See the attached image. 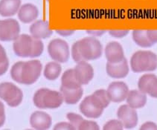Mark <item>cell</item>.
<instances>
[{"label":"cell","mask_w":157,"mask_h":130,"mask_svg":"<svg viewBox=\"0 0 157 130\" xmlns=\"http://www.w3.org/2000/svg\"><path fill=\"white\" fill-rule=\"evenodd\" d=\"M57 34L63 37H68L72 35L75 33V30H57Z\"/></svg>","instance_id":"obj_40"},{"label":"cell","mask_w":157,"mask_h":130,"mask_svg":"<svg viewBox=\"0 0 157 130\" xmlns=\"http://www.w3.org/2000/svg\"><path fill=\"white\" fill-rule=\"evenodd\" d=\"M132 38L134 43L142 48H151L153 46L148 39L145 30H134L132 33Z\"/></svg>","instance_id":"obj_23"},{"label":"cell","mask_w":157,"mask_h":130,"mask_svg":"<svg viewBox=\"0 0 157 130\" xmlns=\"http://www.w3.org/2000/svg\"><path fill=\"white\" fill-rule=\"evenodd\" d=\"M29 31L33 38L40 40L48 39L53 34V31L50 28L49 22L43 20L34 21L31 25Z\"/></svg>","instance_id":"obj_12"},{"label":"cell","mask_w":157,"mask_h":130,"mask_svg":"<svg viewBox=\"0 0 157 130\" xmlns=\"http://www.w3.org/2000/svg\"><path fill=\"white\" fill-rule=\"evenodd\" d=\"M106 91L111 102L121 103L124 100H126L130 90L128 86L124 82L115 81L109 85Z\"/></svg>","instance_id":"obj_10"},{"label":"cell","mask_w":157,"mask_h":130,"mask_svg":"<svg viewBox=\"0 0 157 130\" xmlns=\"http://www.w3.org/2000/svg\"><path fill=\"white\" fill-rule=\"evenodd\" d=\"M147 36L153 45L157 43V30H147Z\"/></svg>","instance_id":"obj_38"},{"label":"cell","mask_w":157,"mask_h":130,"mask_svg":"<svg viewBox=\"0 0 157 130\" xmlns=\"http://www.w3.org/2000/svg\"><path fill=\"white\" fill-rule=\"evenodd\" d=\"M106 72L109 77L113 79H122L126 77L130 72V66L127 59L117 63L108 62L106 65Z\"/></svg>","instance_id":"obj_13"},{"label":"cell","mask_w":157,"mask_h":130,"mask_svg":"<svg viewBox=\"0 0 157 130\" xmlns=\"http://www.w3.org/2000/svg\"><path fill=\"white\" fill-rule=\"evenodd\" d=\"M66 118L68 119L69 122L72 125L75 129H78L79 127L80 124L82 121H83V117L81 114L74 113V112H69L66 114Z\"/></svg>","instance_id":"obj_29"},{"label":"cell","mask_w":157,"mask_h":130,"mask_svg":"<svg viewBox=\"0 0 157 130\" xmlns=\"http://www.w3.org/2000/svg\"><path fill=\"white\" fill-rule=\"evenodd\" d=\"M21 7V0H0V16L13 17L18 13Z\"/></svg>","instance_id":"obj_19"},{"label":"cell","mask_w":157,"mask_h":130,"mask_svg":"<svg viewBox=\"0 0 157 130\" xmlns=\"http://www.w3.org/2000/svg\"><path fill=\"white\" fill-rule=\"evenodd\" d=\"M5 120H6V115H5V105L4 103L0 100V127L4 126Z\"/></svg>","instance_id":"obj_36"},{"label":"cell","mask_w":157,"mask_h":130,"mask_svg":"<svg viewBox=\"0 0 157 130\" xmlns=\"http://www.w3.org/2000/svg\"><path fill=\"white\" fill-rule=\"evenodd\" d=\"M63 103H64V100L60 91L47 88L46 92L44 95V99H43L45 109H57L62 105Z\"/></svg>","instance_id":"obj_17"},{"label":"cell","mask_w":157,"mask_h":130,"mask_svg":"<svg viewBox=\"0 0 157 130\" xmlns=\"http://www.w3.org/2000/svg\"><path fill=\"white\" fill-rule=\"evenodd\" d=\"M79 109L83 116L92 119L100 117L104 110L92 95L86 97L82 100L79 106Z\"/></svg>","instance_id":"obj_7"},{"label":"cell","mask_w":157,"mask_h":130,"mask_svg":"<svg viewBox=\"0 0 157 130\" xmlns=\"http://www.w3.org/2000/svg\"><path fill=\"white\" fill-rule=\"evenodd\" d=\"M99 125L95 121L84 120L80 124L78 130H99Z\"/></svg>","instance_id":"obj_31"},{"label":"cell","mask_w":157,"mask_h":130,"mask_svg":"<svg viewBox=\"0 0 157 130\" xmlns=\"http://www.w3.org/2000/svg\"><path fill=\"white\" fill-rule=\"evenodd\" d=\"M130 66L135 73L153 72L157 69V55L151 51H138L132 55Z\"/></svg>","instance_id":"obj_1"},{"label":"cell","mask_w":157,"mask_h":130,"mask_svg":"<svg viewBox=\"0 0 157 130\" xmlns=\"http://www.w3.org/2000/svg\"><path fill=\"white\" fill-rule=\"evenodd\" d=\"M20 25L14 19L0 20V41H14L20 35Z\"/></svg>","instance_id":"obj_6"},{"label":"cell","mask_w":157,"mask_h":130,"mask_svg":"<svg viewBox=\"0 0 157 130\" xmlns=\"http://www.w3.org/2000/svg\"><path fill=\"white\" fill-rule=\"evenodd\" d=\"M87 34L90 36H94V37H98V36H101L103 34L106 33V31L104 30H90L86 31Z\"/></svg>","instance_id":"obj_41"},{"label":"cell","mask_w":157,"mask_h":130,"mask_svg":"<svg viewBox=\"0 0 157 130\" xmlns=\"http://www.w3.org/2000/svg\"><path fill=\"white\" fill-rule=\"evenodd\" d=\"M74 72L78 82L81 85H87L93 79L94 69L86 60L77 62L74 69Z\"/></svg>","instance_id":"obj_11"},{"label":"cell","mask_w":157,"mask_h":130,"mask_svg":"<svg viewBox=\"0 0 157 130\" xmlns=\"http://www.w3.org/2000/svg\"><path fill=\"white\" fill-rule=\"evenodd\" d=\"M104 54L107 62L110 63L121 62L125 58L123 47L119 43L116 41L107 43L104 48Z\"/></svg>","instance_id":"obj_14"},{"label":"cell","mask_w":157,"mask_h":130,"mask_svg":"<svg viewBox=\"0 0 157 130\" xmlns=\"http://www.w3.org/2000/svg\"><path fill=\"white\" fill-rule=\"evenodd\" d=\"M126 101L127 105L132 108L142 109L147 103V94L142 92L140 90H131L129 91Z\"/></svg>","instance_id":"obj_18"},{"label":"cell","mask_w":157,"mask_h":130,"mask_svg":"<svg viewBox=\"0 0 157 130\" xmlns=\"http://www.w3.org/2000/svg\"><path fill=\"white\" fill-rule=\"evenodd\" d=\"M33 41L34 38L31 35L26 34H20L13 43V50L15 54L22 58L30 57Z\"/></svg>","instance_id":"obj_9"},{"label":"cell","mask_w":157,"mask_h":130,"mask_svg":"<svg viewBox=\"0 0 157 130\" xmlns=\"http://www.w3.org/2000/svg\"><path fill=\"white\" fill-rule=\"evenodd\" d=\"M117 117L121 121L126 129H131L137 126L139 117L136 110L127 104L122 105L117 111Z\"/></svg>","instance_id":"obj_8"},{"label":"cell","mask_w":157,"mask_h":130,"mask_svg":"<svg viewBox=\"0 0 157 130\" xmlns=\"http://www.w3.org/2000/svg\"><path fill=\"white\" fill-rule=\"evenodd\" d=\"M8 68H9V60L0 65V76H2L3 74H5L8 70Z\"/></svg>","instance_id":"obj_42"},{"label":"cell","mask_w":157,"mask_h":130,"mask_svg":"<svg viewBox=\"0 0 157 130\" xmlns=\"http://www.w3.org/2000/svg\"><path fill=\"white\" fill-rule=\"evenodd\" d=\"M17 15L21 22L29 24L34 22L37 19L39 16V10L36 5L31 3H26L21 5Z\"/></svg>","instance_id":"obj_16"},{"label":"cell","mask_w":157,"mask_h":130,"mask_svg":"<svg viewBox=\"0 0 157 130\" xmlns=\"http://www.w3.org/2000/svg\"><path fill=\"white\" fill-rule=\"evenodd\" d=\"M141 130H157V124L152 121L144 123L140 127Z\"/></svg>","instance_id":"obj_37"},{"label":"cell","mask_w":157,"mask_h":130,"mask_svg":"<svg viewBox=\"0 0 157 130\" xmlns=\"http://www.w3.org/2000/svg\"><path fill=\"white\" fill-rule=\"evenodd\" d=\"M55 130H75L69 122H60L55 125L53 128Z\"/></svg>","instance_id":"obj_35"},{"label":"cell","mask_w":157,"mask_h":130,"mask_svg":"<svg viewBox=\"0 0 157 130\" xmlns=\"http://www.w3.org/2000/svg\"><path fill=\"white\" fill-rule=\"evenodd\" d=\"M43 51H44V44L43 42L34 38L32 49H31L30 54L31 58H36V57H40L42 54L43 53Z\"/></svg>","instance_id":"obj_28"},{"label":"cell","mask_w":157,"mask_h":130,"mask_svg":"<svg viewBox=\"0 0 157 130\" xmlns=\"http://www.w3.org/2000/svg\"><path fill=\"white\" fill-rule=\"evenodd\" d=\"M30 125L33 129L36 130H47L52 125V118L46 112L36 111L31 114Z\"/></svg>","instance_id":"obj_15"},{"label":"cell","mask_w":157,"mask_h":130,"mask_svg":"<svg viewBox=\"0 0 157 130\" xmlns=\"http://www.w3.org/2000/svg\"><path fill=\"white\" fill-rule=\"evenodd\" d=\"M93 97L95 100L98 102V103L105 109L110 103L111 100L109 98L107 91L105 89H98L96 90L93 94Z\"/></svg>","instance_id":"obj_24"},{"label":"cell","mask_w":157,"mask_h":130,"mask_svg":"<svg viewBox=\"0 0 157 130\" xmlns=\"http://www.w3.org/2000/svg\"><path fill=\"white\" fill-rule=\"evenodd\" d=\"M47 91V88H43L37 90L33 97V103L34 106L38 109H44V103H43V99H44V95Z\"/></svg>","instance_id":"obj_27"},{"label":"cell","mask_w":157,"mask_h":130,"mask_svg":"<svg viewBox=\"0 0 157 130\" xmlns=\"http://www.w3.org/2000/svg\"><path fill=\"white\" fill-rule=\"evenodd\" d=\"M8 60V56H7L6 51L4 48V47L0 44V65L5 63Z\"/></svg>","instance_id":"obj_39"},{"label":"cell","mask_w":157,"mask_h":130,"mask_svg":"<svg viewBox=\"0 0 157 130\" xmlns=\"http://www.w3.org/2000/svg\"><path fill=\"white\" fill-rule=\"evenodd\" d=\"M130 31L129 30H110L109 31V34L112 37L116 39H122L128 35Z\"/></svg>","instance_id":"obj_34"},{"label":"cell","mask_w":157,"mask_h":130,"mask_svg":"<svg viewBox=\"0 0 157 130\" xmlns=\"http://www.w3.org/2000/svg\"><path fill=\"white\" fill-rule=\"evenodd\" d=\"M146 94L151 98L157 99V77L153 78L149 84Z\"/></svg>","instance_id":"obj_33"},{"label":"cell","mask_w":157,"mask_h":130,"mask_svg":"<svg viewBox=\"0 0 157 130\" xmlns=\"http://www.w3.org/2000/svg\"><path fill=\"white\" fill-rule=\"evenodd\" d=\"M23 61H19L12 65L10 69V77L16 83L22 84V71L23 67Z\"/></svg>","instance_id":"obj_25"},{"label":"cell","mask_w":157,"mask_h":130,"mask_svg":"<svg viewBox=\"0 0 157 130\" xmlns=\"http://www.w3.org/2000/svg\"><path fill=\"white\" fill-rule=\"evenodd\" d=\"M61 86L66 88H78L81 87V85L77 80L75 75L74 69H68L63 72L61 77Z\"/></svg>","instance_id":"obj_22"},{"label":"cell","mask_w":157,"mask_h":130,"mask_svg":"<svg viewBox=\"0 0 157 130\" xmlns=\"http://www.w3.org/2000/svg\"><path fill=\"white\" fill-rule=\"evenodd\" d=\"M71 56L72 57L73 60L75 62H79L81 61H83V58L82 57L81 51H80L79 46H78V42L77 41L74 44L72 45L71 48Z\"/></svg>","instance_id":"obj_32"},{"label":"cell","mask_w":157,"mask_h":130,"mask_svg":"<svg viewBox=\"0 0 157 130\" xmlns=\"http://www.w3.org/2000/svg\"><path fill=\"white\" fill-rule=\"evenodd\" d=\"M48 55L53 61L59 63H65L68 62L70 57V48L69 44L62 39H54L48 43Z\"/></svg>","instance_id":"obj_4"},{"label":"cell","mask_w":157,"mask_h":130,"mask_svg":"<svg viewBox=\"0 0 157 130\" xmlns=\"http://www.w3.org/2000/svg\"><path fill=\"white\" fill-rule=\"evenodd\" d=\"M155 77H156V76L153 74H145L142 75V77L139 78V81H138V88H139V90L146 94L148 86H149V84Z\"/></svg>","instance_id":"obj_26"},{"label":"cell","mask_w":157,"mask_h":130,"mask_svg":"<svg viewBox=\"0 0 157 130\" xmlns=\"http://www.w3.org/2000/svg\"><path fill=\"white\" fill-rule=\"evenodd\" d=\"M0 99L10 107H17L23 100V92L13 83L4 82L0 83Z\"/></svg>","instance_id":"obj_3"},{"label":"cell","mask_w":157,"mask_h":130,"mask_svg":"<svg viewBox=\"0 0 157 130\" xmlns=\"http://www.w3.org/2000/svg\"><path fill=\"white\" fill-rule=\"evenodd\" d=\"M60 91L63 98L64 103L69 105H75L81 100L83 95L82 87L78 88H66L61 86Z\"/></svg>","instance_id":"obj_20"},{"label":"cell","mask_w":157,"mask_h":130,"mask_svg":"<svg viewBox=\"0 0 157 130\" xmlns=\"http://www.w3.org/2000/svg\"><path fill=\"white\" fill-rule=\"evenodd\" d=\"M62 72V67L59 62L52 61L47 63L43 70V75L48 80H55L60 77Z\"/></svg>","instance_id":"obj_21"},{"label":"cell","mask_w":157,"mask_h":130,"mask_svg":"<svg viewBox=\"0 0 157 130\" xmlns=\"http://www.w3.org/2000/svg\"><path fill=\"white\" fill-rule=\"evenodd\" d=\"M78 42L82 57L86 61L96 60L102 56L103 46L96 37L86 36Z\"/></svg>","instance_id":"obj_2"},{"label":"cell","mask_w":157,"mask_h":130,"mask_svg":"<svg viewBox=\"0 0 157 130\" xmlns=\"http://www.w3.org/2000/svg\"><path fill=\"white\" fill-rule=\"evenodd\" d=\"M124 129V125L119 119L110 120L103 126L104 130H122Z\"/></svg>","instance_id":"obj_30"},{"label":"cell","mask_w":157,"mask_h":130,"mask_svg":"<svg viewBox=\"0 0 157 130\" xmlns=\"http://www.w3.org/2000/svg\"><path fill=\"white\" fill-rule=\"evenodd\" d=\"M43 71V65L37 60L24 62L22 71V84L32 85L38 80Z\"/></svg>","instance_id":"obj_5"}]
</instances>
